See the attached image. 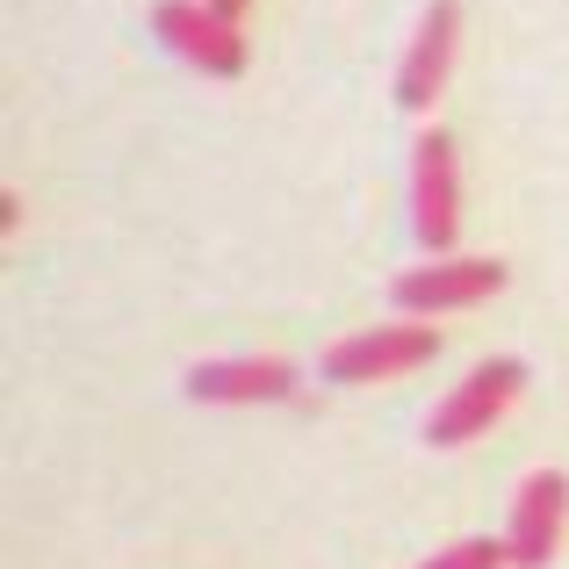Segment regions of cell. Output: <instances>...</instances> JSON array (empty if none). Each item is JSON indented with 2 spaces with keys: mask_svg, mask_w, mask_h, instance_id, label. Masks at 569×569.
I'll use <instances>...</instances> for the list:
<instances>
[{
  "mask_svg": "<svg viewBox=\"0 0 569 569\" xmlns=\"http://www.w3.org/2000/svg\"><path fill=\"white\" fill-rule=\"evenodd\" d=\"M519 389H527V361H512V353L483 361V368H476V376L461 382L447 403H432V418H426V447H469V440H483V432L519 403Z\"/></svg>",
  "mask_w": 569,
  "mask_h": 569,
  "instance_id": "obj_1",
  "label": "cell"
},
{
  "mask_svg": "<svg viewBox=\"0 0 569 569\" xmlns=\"http://www.w3.org/2000/svg\"><path fill=\"white\" fill-rule=\"evenodd\" d=\"M152 29L167 37L173 58H188L209 80H238V72H246V37H238V22L217 14L209 0H159Z\"/></svg>",
  "mask_w": 569,
  "mask_h": 569,
  "instance_id": "obj_2",
  "label": "cell"
},
{
  "mask_svg": "<svg viewBox=\"0 0 569 569\" xmlns=\"http://www.w3.org/2000/svg\"><path fill=\"white\" fill-rule=\"evenodd\" d=\"M411 217H418V246L440 260L455 252L461 231V194H455V138L447 130H426L411 144Z\"/></svg>",
  "mask_w": 569,
  "mask_h": 569,
  "instance_id": "obj_3",
  "label": "cell"
},
{
  "mask_svg": "<svg viewBox=\"0 0 569 569\" xmlns=\"http://www.w3.org/2000/svg\"><path fill=\"white\" fill-rule=\"evenodd\" d=\"M440 353V332L432 325H376V332H353L325 353V376L332 382H382L403 376V368H426Z\"/></svg>",
  "mask_w": 569,
  "mask_h": 569,
  "instance_id": "obj_4",
  "label": "cell"
},
{
  "mask_svg": "<svg viewBox=\"0 0 569 569\" xmlns=\"http://www.w3.org/2000/svg\"><path fill=\"white\" fill-rule=\"evenodd\" d=\"M505 260H461V252H440L432 267H411V274H397V303L403 310H469L483 303V296L505 289Z\"/></svg>",
  "mask_w": 569,
  "mask_h": 569,
  "instance_id": "obj_5",
  "label": "cell"
},
{
  "mask_svg": "<svg viewBox=\"0 0 569 569\" xmlns=\"http://www.w3.org/2000/svg\"><path fill=\"white\" fill-rule=\"evenodd\" d=\"M455 37H461V8L455 0H432L418 37H411V51H403V66H397V109L426 116L432 101H440L447 72H455Z\"/></svg>",
  "mask_w": 569,
  "mask_h": 569,
  "instance_id": "obj_6",
  "label": "cell"
},
{
  "mask_svg": "<svg viewBox=\"0 0 569 569\" xmlns=\"http://www.w3.org/2000/svg\"><path fill=\"white\" fill-rule=\"evenodd\" d=\"M569 527V476L562 469H533L519 483V505H512V569H548L556 562V541Z\"/></svg>",
  "mask_w": 569,
  "mask_h": 569,
  "instance_id": "obj_7",
  "label": "cell"
},
{
  "mask_svg": "<svg viewBox=\"0 0 569 569\" xmlns=\"http://www.w3.org/2000/svg\"><path fill=\"white\" fill-rule=\"evenodd\" d=\"M188 397L194 403H281V397H296V368L267 361V353H252V361H202V368H188Z\"/></svg>",
  "mask_w": 569,
  "mask_h": 569,
  "instance_id": "obj_8",
  "label": "cell"
},
{
  "mask_svg": "<svg viewBox=\"0 0 569 569\" xmlns=\"http://www.w3.org/2000/svg\"><path fill=\"white\" fill-rule=\"evenodd\" d=\"M505 562H512V541H447L418 569H505Z\"/></svg>",
  "mask_w": 569,
  "mask_h": 569,
  "instance_id": "obj_9",
  "label": "cell"
},
{
  "mask_svg": "<svg viewBox=\"0 0 569 569\" xmlns=\"http://www.w3.org/2000/svg\"><path fill=\"white\" fill-rule=\"evenodd\" d=\"M209 8H217V14H231V22H238V14H246V0H209Z\"/></svg>",
  "mask_w": 569,
  "mask_h": 569,
  "instance_id": "obj_10",
  "label": "cell"
}]
</instances>
